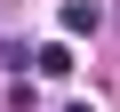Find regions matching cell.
I'll use <instances>...</instances> for the list:
<instances>
[{"label":"cell","mask_w":120,"mask_h":112,"mask_svg":"<svg viewBox=\"0 0 120 112\" xmlns=\"http://www.w3.org/2000/svg\"><path fill=\"white\" fill-rule=\"evenodd\" d=\"M64 112H88V104H64Z\"/></svg>","instance_id":"3957f363"},{"label":"cell","mask_w":120,"mask_h":112,"mask_svg":"<svg viewBox=\"0 0 120 112\" xmlns=\"http://www.w3.org/2000/svg\"><path fill=\"white\" fill-rule=\"evenodd\" d=\"M32 72H40V80H64V72H72V48H64V40H48V48L32 56Z\"/></svg>","instance_id":"6da1fadb"},{"label":"cell","mask_w":120,"mask_h":112,"mask_svg":"<svg viewBox=\"0 0 120 112\" xmlns=\"http://www.w3.org/2000/svg\"><path fill=\"white\" fill-rule=\"evenodd\" d=\"M0 56H8V48H0Z\"/></svg>","instance_id":"277c9868"},{"label":"cell","mask_w":120,"mask_h":112,"mask_svg":"<svg viewBox=\"0 0 120 112\" xmlns=\"http://www.w3.org/2000/svg\"><path fill=\"white\" fill-rule=\"evenodd\" d=\"M96 24H104L96 0H64V32H96Z\"/></svg>","instance_id":"7a4b0ae2"}]
</instances>
